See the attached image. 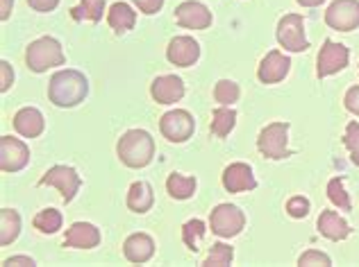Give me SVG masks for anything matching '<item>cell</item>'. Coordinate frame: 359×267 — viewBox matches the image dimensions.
<instances>
[{
    "label": "cell",
    "mask_w": 359,
    "mask_h": 267,
    "mask_svg": "<svg viewBox=\"0 0 359 267\" xmlns=\"http://www.w3.org/2000/svg\"><path fill=\"white\" fill-rule=\"evenodd\" d=\"M298 265L300 267H309V265H320V267H330L332 265V261H330V256L323 254V252H316V250H309L305 252L298 259Z\"/></svg>",
    "instance_id": "33"
},
{
    "label": "cell",
    "mask_w": 359,
    "mask_h": 267,
    "mask_svg": "<svg viewBox=\"0 0 359 267\" xmlns=\"http://www.w3.org/2000/svg\"><path fill=\"white\" fill-rule=\"evenodd\" d=\"M344 104H346L348 111L355 113V116H359V87L348 89L346 98H344Z\"/></svg>",
    "instance_id": "35"
},
{
    "label": "cell",
    "mask_w": 359,
    "mask_h": 267,
    "mask_svg": "<svg viewBox=\"0 0 359 267\" xmlns=\"http://www.w3.org/2000/svg\"><path fill=\"white\" fill-rule=\"evenodd\" d=\"M166 190L173 199H189L196 193V179L173 173L166 179Z\"/></svg>",
    "instance_id": "25"
},
{
    "label": "cell",
    "mask_w": 359,
    "mask_h": 267,
    "mask_svg": "<svg viewBox=\"0 0 359 267\" xmlns=\"http://www.w3.org/2000/svg\"><path fill=\"white\" fill-rule=\"evenodd\" d=\"M287 213L291 217H305L309 213V199L300 197V195L291 197L289 202H287Z\"/></svg>",
    "instance_id": "34"
},
{
    "label": "cell",
    "mask_w": 359,
    "mask_h": 267,
    "mask_svg": "<svg viewBox=\"0 0 359 267\" xmlns=\"http://www.w3.org/2000/svg\"><path fill=\"white\" fill-rule=\"evenodd\" d=\"M348 57H351V52H348L346 45L325 41L316 59V75L318 78H330V75L344 71L348 66Z\"/></svg>",
    "instance_id": "9"
},
{
    "label": "cell",
    "mask_w": 359,
    "mask_h": 267,
    "mask_svg": "<svg viewBox=\"0 0 359 267\" xmlns=\"http://www.w3.org/2000/svg\"><path fill=\"white\" fill-rule=\"evenodd\" d=\"M318 231L330 240H346L351 236V226L344 217H339L337 211H323L318 217Z\"/></svg>",
    "instance_id": "20"
},
{
    "label": "cell",
    "mask_w": 359,
    "mask_h": 267,
    "mask_svg": "<svg viewBox=\"0 0 359 267\" xmlns=\"http://www.w3.org/2000/svg\"><path fill=\"white\" fill-rule=\"evenodd\" d=\"M203 236H205V224H203V220H189L182 226V240H184V245L191 252L198 250V240H201Z\"/></svg>",
    "instance_id": "31"
},
{
    "label": "cell",
    "mask_w": 359,
    "mask_h": 267,
    "mask_svg": "<svg viewBox=\"0 0 359 267\" xmlns=\"http://www.w3.org/2000/svg\"><path fill=\"white\" fill-rule=\"evenodd\" d=\"M43 127H46V122H43L41 111L34 107H25L14 116V129L25 138H36L43 131Z\"/></svg>",
    "instance_id": "19"
},
{
    "label": "cell",
    "mask_w": 359,
    "mask_h": 267,
    "mask_svg": "<svg viewBox=\"0 0 359 267\" xmlns=\"http://www.w3.org/2000/svg\"><path fill=\"white\" fill-rule=\"evenodd\" d=\"M327 197H330V202H332L337 208H341V211H351V208H353L351 197H348V193H346L344 179L341 177L330 179V184H327Z\"/></svg>",
    "instance_id": "28"
},
{
    "label": "cell",
    "mask_w": 359,
    "mask_h": 267,
    "mask_svg": "<svg viewBox=\"0 0 359 267\" xmlns=\"http://www.w3.org/2000/svg\"><path fill=\"white\" fill-rule=\"evenodd\" d=\"M25 64H27V68L34 73H43L53 68V66H62L64 52H62L60 41L53 39V36H43V39L32 41L25 50Z\"/></svg>",
    "instance_id": "3"
},
{
    "label": "cell",
    "mask_w": 359,
    "mask_h": 267,
    "mask_svg": "<svg viewBox=\"0 0 359 267\" xmlns=\"http://www.w3.org/2000/svg\"><path fill=\"white\" fill-rule=\"evenodd\" d=\"M0 71H3V80H0V91H9V87H12L14 82V73H12V66H9L7 62H0Z\"/></svg>",
    "instance_id": "37"
},
{
    "label": "cell",
    "mask_w": 359,
    "mask_h": 267,
    "mask_svg": "<svg viewBox=\"0 0 359 267\" xmlns=\"http://www.w3.org/2000/svg\"><path fill=\"white\" fill-rule=\"evenodd\" d=\"M18 231H21V217L12 208H3L0 211V245L14 243Z\"/></svg>",
    "instance_id": "23"
},
{
    "label": "cell",
    "mask_w": 359,
    "mask_h": 267,
    "mask_svg": "<svg viewBox=\"0 0 359 267\" xmlns=\"http://www.w3.org/2000/svg\"><path fill=\"white\" fill-rule=\"evenodd\" d=\"M32 224L34 229H39L41 233H55L62 229V213L57 208H43V211L34 215Z\"/></svg>",
    "instance_id": "27"
},
{
    "label": "cell",
    "mask_w": 359,
    "mask_h": 267,
    "mask_svg": "<svg viewBox=\"0 0 359 267\" xmlns=\"http://www.w3.org/2000/svg\"><path fill=\"white\" fill-rule=\"evenodd\" d=\"M278 41L289 52H302L307 50L309 43L305 39V21L300 14H287L278 23Z\"/></svg>",
    "instance_id": "5"
},
{
    "label": "cell",
    "mask_w": 359,
    "mask_h": 267,
    "mask_svg": "<svg viewBox=\"0 0 359 267\" xmlns=\"http://www.w3.org/2000/svg\"><path fill=\"white\" fill-rule=\"evenodd\" d=\"M344 145L351 150L353 164L359 166V122H348L346 136H344Z\"/></svg>",
    "instance_id": "32"
},
{
    "label": "cell",
    "mask_w": 359,
    "mask_h": 267,
    "mask_svg": "<svg viewBox=\"0 0 359 267\" xmlns=\"http://www.w3.org/2000/svg\"><path fill=\"white\" fill-rule=\"evenodd\" d=\"M102 12H105V0H82L78 7L71 9V16L75 21H82L87 18L91 23H98L102 18Z\"/></svg>",
    "instance_id": "26"
},
{
    "label": "cell",
    "mask_w": 359,
    "mask_h": 267,
    "mask_svg": "<svg viewBox=\"0 0 359 267\" xmlns=\"http://www.w3.org/2000/svg\"><path fill=\"white\" fill-rule=\"evenodd\" d=\"M89 93L87 78L78 71H60L50 78L48 84V98L55 107H75L80 104Z\"/></svg>",
    "instance_id": "1"
},
{
    "label": "cell",
    "mask_w": 359,
    "mask_h": 267,
    "mask_svg": "<svg viewBox=\"0 0 359 267\" xmlns=\"http://www.w3.org/2000/svg\"><path fill=\"white\" fill-rule=\"evenodd\" d=\"M223 186L230 193H243V190H252L257 181L252 177V168L245 164H232L225 168L223 173Z\"/></svg>",
    "instance_id": "17"
},
{
    "label": "cell",
    "mask_w": 359,
    "mask_h": 267,
    "mask_svg": "<svg viewBox=\"0 0 359 267\" xmlns=\"http://www.w3.org/2000/svg\"><path fill=\"white\" fill-rule=\"evenodd\" d=\"M116 152H118V159L128 168H144L155 157V143L148 131L130 129L121 136Z\"/></svg>",
    "instance_id": "2"
},
{
    "label": "cell",
    "mask_w": 359,
    "mask_h": 267,
    "mask_svg": "<svg viewBox=\"0 0 359 267\" xmlns=\"http://www.w3.org/2000/svg\"><path fill=\"white\" fill-rule=\"evenodd\" d=\"M12 265H34V261L30 259V256H12V259L5 261V267H12Z\"/></svg>",
    "instance_id": "39"
},
{
    "label": "cell",
    "mask_w": 359,
    "mask_h": 267,
    "mask_svg": "<svg viewBox=\"0 0 359 267\" xmlns=\"http://www.w3.org/2000/svg\"><path fill=\"white\" fill-rule=\"evenodd\" d=\"M287 140H289V122H271L269 127H264L259 131L257 147L264 157L278 161L289 154Z\"/></svg>",
    "instance_id": "4"
},
{
    "label": "cell",
    "mask_w": 359,
    "mask_h": 267,
    "mask_svg": "<svg viewBox=\"0 0 359 267\" xmlns=\"http://www.w3.org/2000/svg\"><path fill=\"white\" fill-rule=\"evenodd\" d=\"M9 12H12V0H3V14H0L3 16V21L9 18Z\"/></svg>",
    "instance_id": "40"
},
{
    "label": "cell",
    "mask_w": 359,
    "mask_h": 267,
    "mask_svg": "<svg viewBox=\"0 0 359 267\" xmlns=\"http://www.w3.org/2000/svg\"><path fill=\"white\" fill-rule=\"evenodd\" d=\"M245 224V215L239 206L232 204H219L212 211V231L221 238L239 236Z\"/></svg>",
    "instance_id": "6"
},
{
    "label": "cell",
    "mask_w": 359,
    "mask_h": 267,
    "mask_svg": "<svg viewBox=\"0 0 359 267\" xmlns=\"http://www.w3.org/2000/svg\"><path fill=\"white\" fill-rule=\"evenodd\" d=\"M302 7H318L320 3H325V0H298Z\"/></svg>",
    "instance_id": "41"
},
{
    "label": "cell",
    "mask_w": 359,
    "mask_h": 267,
    "mask_svg": "<svg viewBox=\"0 0 359 267\" xmlns=\"http://www.w3.org/2000/svg\"><path fill=\"white\" fill-rule=\"evenodd\" d=\"M289 68H291V59H289V57L282 55L280 50H271L262 59V64H259L257 78L264 84H276V82H282V80L287 78Z\"/></svg>",
    "instance_id": "13"
},
{
    "label": "cell",
    "mask_w": 359,
    "mask_h": 267,
    "mask_svg": "<svg viewBox=\"0 0 359 267\" xmlns=\"http://www.w3.org/2000/svg\"><path fill=\"white\" fill-rule=\"evenodd\" d=\"M137 3V7L141 9L144 14H157L159 9H162V5H164V0H135Z\"/></svg>",
    "instance_id": "36"
},
{
    "label": "cell",
    "mask_w": 359,
    "mask_h": 267,
    "mask_svg": "<svg viewBox=\"0 0 359 267\" xmlns=\"http://www.w3.org/2000/svg\"><path fill=\"white\" fill-rule=\"evenodd\" d=\"M153 202H155L153 188H150L146 181H135V184L130 186V193H128V206H130V211L146 213V211H150Z\"/></svg>",
    "instance_id": "22"
},
{
    "label": "cell",
    "mask_w": 359,
    "mask_h": 267,
    "mask_svg": "<svg viewBox=\"0 0 359 267\" xmlns=\"http://www.w3.org/2000/svg\"><path fill=\"white\" fill-rule=\"evenodd\" d=\"M239 93H241L239 91V84L232 82V80H221L214 87V98H216V102L225 104V107H230L232 102H237L239 100Z\"/></svg>",
    "instance_id": "29"
},
{
    "label": "cell",
    "mask_w": 359,
    "mask_h": 267,
    "mask_svg": "<svg viewBox=\"0 0 359 267\" xmlns=\"http://www.w3.org/2000/svg\"><path fill=\"white\" fill-rule=\"evenodd\" d=\"M159 129L166 136V140L171 143H184L187 138H191V134L196 129V122L194 116L184 109H175V111H168L159 120Z\"/></svg>",
    "instance_id": "7"
},
{
    "label": "cell",
    "mask_w": 359,
    "mask_h": 267,
    "mask_svg": "<svg viewBox=\"0 0 359 267\" xmlns=\"http://www.w3.org/2000/svg\"><path fill=\"white\" fill-rule=\"evenodd\" d=\"M98 243H100V231L89 222L71 224L64 238V245L75 247V250H93V247H98Z\"/></svg>",
    "instance_id": "15"
},
{
    "label": "cell",
    "mask_w": 359,
    "mask_h": 267,
    "mask_svg": "<svg viewBox=\"0 0 359 267\" xmlns=\"http://www.w3.org/2000/svg\"><path fill=\"white\" fill-rule=\"evenodd\" d=\"M27 5H30L34 12H53V9L60 5V0H27Z\"/></svg>",
    "instance_id": "38"
},
{
    "label": "cell",
    "mask_w": 359,
    "mask_h": 267,
    "mask_svg": "<svg viewBox=\"0 0 359 267\" xmlns=\"http://www.w3.org/2000/svg\"><path fill=\"white\" fill-rule=\"evenodd\" d=\"M137 21V14L132 12V7L128 3H114L109 7V14H107V23L111 25V30L116 34H123L135 27Z\"/></svg>",
    "instance_id": "21"
},
{
    "label": "cell",
    "mask_w": 359,
    "mask_h": 267,
    "mask_svg": "<svg viewBox=\"0 0 359 267\" xmlns=\"http://www.w3.org/2000/svg\"><path fill=\"white\" fill-rule=\"evenodd\" d=\"M123 254L130 263H146L153 259L155 243L153 238L146 233H132L126 243H123Z\"/></svg>",
    "instance_id": "18"
},
{
    "label": "cell",
    "mask_w": 359,
    "mask_h": 267,
    "mask_svg": "<svg viewBox=\"0 0 359 267\" xmlns=\"http://www.w3.org/2000/svg\"><path fill=\"white\" fill-rule=\"evenodd\" d=\"M30 161V150L23 140L3 136L0 138V168L3 173H18L23 170Z\"/></svg>",
    "instance_id": "10"
},
{
    "label": "cell",
    "mask_w": 359,
    "mask_h": 267,
    "mask_svg": "<svg viewBox=\"0 0 359 267\" xmlns=\"http://www.w3.org/2000/svg\"><path fill=\"white\" fill-rule=\"evenodd\" d=\"M325 23L339 32H351L359 25V3L357 0H334L325 12Z\"/></svg>",
    "instance_id": "8"
},
{
    "label": "cell",
    "mask_w": 359,
    "mask_h": 267,
    "mask_svg": "<svg viewBox=\"0 0 359 267\" xmlns=\"http://www.w3.org/2000/svg\"><path fill=\"white\" fill-rule=\"evenodd\" d=\"M234 122H237V113H234V109H230V107H219V109H214V113H212V134H216L219 138H223V136H228V134L232 131V127H234Z\"/></svg>",
    "instance_id": "24"
},
{
    "label": "cell",
    "mask_w": 359,
    "mask_h": 267,
    "mask_svg": "<svg viewBox=\"0 0 359 267\" xmlns=\"http://www.w3.org/2000/svg\"><path fill=\"white\" fill-rule=\"evenodd\" d=\"M166 57L171 64L187 68V66H194L198 62V57H201V45H198L191 36H175L166 48Z\"/></svg>",
    "instance_id": "14"
},
{
    "label": "cell",
    "mask_w": 359,
    "mask_h": 267,
    "mask_svg": "<svg viewBox=\"0 0 359 267\" xmlns=\"http://www.w3.org/2000/svg\"><path fill=\"white\" fill-rule=\"evenodd\" d=\"M234 259V252H232V247L230 245H225V243H216L212 247V252L210 256L205 259V267H223V265H230Z\"/></svg>",
    "instance_id": "30"
},
{
    "label": "cell",
    "mask_w": 359,
    "mask_h": 267,
    "mask_svg": "<svg viewBox=\"0 0 359 267\" xmlns=\"http://www.w3.org/2000/svg\"><path fill=\"white\" fill-rule=\"evenodd\" d=\"M150 95L155 98V102L159 104H173L177 100H182L184 95V84L175 75H162L153 82L150 87Z\"/></svg>",
    "instance_id": "16"
},
{
    "label": "cell",
    "mask_w": 359,
    "mask_h": 267,
    "mask_svg": "<svg viewBox=\"0 0 359 267\" xmlns=\"http://www.w3.org/2000/svg\"><path fill=\"white\" fill-rule=\"evenodd\" d=\"M177 23L187 30H205L212 25V12L198 0H187V3L175 7Z\"/></svg>",
    "instance_id": "12"
},
{
    "label": "cell",
    "mask_w": 359,
    "mask_h": 267,
    "mask_svg": "<svg viewBox=\"0 0 359 267\" xmlns=\"http://www.w3.org/2000/svg\"><path fill=\"white\" fill-rule=\"evenodd\" d=\"M41 186H55L62 193L64 202H71L78 193L80 188V175L75 173L73 168H66V166H53L48 173H46L41 179H39Z\"/></svg>",
    "instance_id": "11"
}]
</instances>
